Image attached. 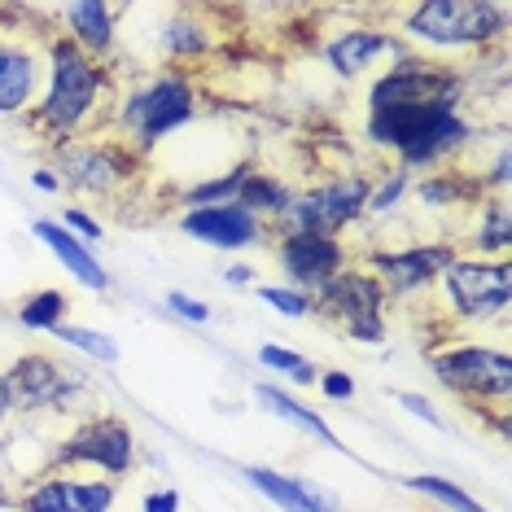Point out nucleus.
Wrapping results in <instances>:
<instances>
[{
  "mask_svg": "<svg viewBox=\"0 0 512 512\" xmlns=\"http://www.w3.org/2000/svg\"><path fill=\"white\" fill-rule=\"evenodd\" d=\"M289 193L281 180L276 176H267V171H246V180H241V189H237V197H232V202L241 206V211H250L254 219H276L289 206Z\"/></svg>",
  "mask_w": 512,
  "mask_h": 512,
  "instance_id": "4be33fe9",
  "label": "nucleus"
},
{
  "mask_svg": "<svg viewBox=\"0 0 512 512\" xmlns=\"http://www.w3.org/2000/svg\"><path fill=\"white\" fill-rule=\"evenodd\" d=\"M407 486H412L416 495H429V499H438V504H447L451 512H486L469 491H460V486H456V482H447V477L416 473V477H407Z\"/></svg>",
  "mask_w": 512,
  "mask_h": 512,
  "instance_id": "cd10ccee",
  "label": "nucleus"
},
{
  "mask_svg": "<svg viewBox=\"0 0 512 512\" xmlns=\"http://www.w3.org/2000/svg\"><path fill=\"white\" fill-rule=\"evenodd\" d=\"M368 189L372 180L364 171H351V176H337L320 189H307V193H294L289 206L272 219L276 237H289V232H316V237H337L364 215V202H368Z\"/></svg>",
  "mask_w": 512,
  "mask_h": 512,
  "instance_id": "423d86ee",
  "label": "nucleus"
},
{
  "mask_svg": "<svg viewBox=\"0 0 512 512\" xmlns=\"http://www.w3.org/2000/svg\"><path fill=\"white\" fill-rule=\"evenodd\" d=\"M320 390L329 394V399H355V377L351 372H324Z\"/></svg>",
  "mask_w": 512,
  "mask_h": 512,
  "instance_id": "f704fd0d",
  "label": "nucleus"
},
{
  "mask_svg": "<svg viewBox=\"0 0 512 512\" xmlns=\"http://www.w3.org/2000/svg\"><path fill=\"white\" fill-rule=\"evenodd\" d=\"M167 307L176 311V316H184L189 324H206V320H211V307H206V302H197V298H189V294H180V289H176V294H167Z\"/></svg>",
  "mask_w": 512,
  "mask_h": 512,
  "instance_id": "72a5a7b5",
  "label": "nucleus"
},
{
  "mask_svg": "<svg viewBox=\"0 0 512 512\" xmlns=\"http://www.w3.org/2000/svg\"><path fill=\"white\" fill-rule=\"evenodd\" d=\"M180 228L189 232V237L206 241V246H215V250H246V246H259V241L267 237L263 219H254L250 211H241L237 202L184 211L180 215Z\"/></svg>",
  "mask_w": 512,
  "mask_h": 512,
  "instance_id": "dca6fc26",
  "label": "nucleus"
},
{
  "mask_svg": "<svg viewBox=\"0 0 512 512\" xmlns=\"http://www.w3.org/2000/svg\"><path fill=\"white\" fill-rule=\"evenodd\" d=\"M464 106V79L460 71L429 57H399L368 92V127L364 136L377 149H399L425 123L456 114Z\"/></svg>",
  "mask_w": 512,
  "mask_h": 512,
  "instance_id": "f257e3e1",
  "label": "nucleus"
},
{
  "mask_svg": "<svg viewBox=\"0 0 512 512\" xmlns=\"http://www.w3.org/2000/svg\"><path fill=\"white\" fill-rule=\"evenodd\" d=\"M469 136H473V127L464 123V114H442V119L434 123H425L421 132H412L407 141L394 149V158H399V167L407 171H416V167H442L456 149L469 145Z\"/></svg>",
  "mask_w": 512,
  "mask_h": 512,
  "instance_id": "f3484780",
  "label": "nucleus"
},
{
  "mask_svg": "<svg viewBox=\"0 0 512 512\" xmlns=\"http://www.w3.org/2000/svg\"><path fill=\"white\" fill-rule=\"evenodd\" d=\"M442 298L451 302L456 320H504L508 298H512V263L508 259H456L438 276Z\"/></svg>",
  "mask_w": 512,
  "mask_h": 512,
  "instance_id": "0eeeda50",
  "label": "nucleus"
},
{
  "mask_svg": "<svg viewBox=\"0 0 512 512\" xmlns=\"http://www.w3.org/2000/svg\"><path fill=\"white\" fill-rule=\"evenodd\" d=\"M31 184H36L40 193H62V180H57V171H53V167H40L36 176H31Z\"/></svg>",
  "mask_w": 512,
  "mask_h": 512,
  "instance_id": "58836bf2",
  "label": "nucleus"
},
{
  "mask_svg": "<svg viewBox=\"0 0 512 512\" xmlns=\"http://www.w3.org/2000/svg\"><path fill=\"white\" fill-rule=\"evenodd\" d=\"M434 372L447 390H456L460 399H469L477 407L486 403H508L512 390V359L491 346H456L447 355H434Z\"/></svg>",
  "mask_w": 512,
  "mask_h": 512,
  "instance_id": "9d476101",
  "label": "nucleus"
},
{
  "mask_svg": "<svg viewBox=\"0 0 512 512\" xmlns=\"http://www.w3.org/2000/svg\"><path fill=\"white\" fill-rule=\"evenodd\" d=\"M114 499H119V482H110V477L49 469L31 482V491H22L18 508L22 512H110Z\"/></svg>",
  "mask_w": 512,
  "mask_h": 512,
  "instance_id": "f8f14e48",
  "label": "nucleus"
},
{
  "mask_svg": "<svg viewBox=\"0 0 512 512\" xmlns=\"http://www.w3.org/2000/svg\"><path fill=\"white\" fill-rule=\"evenodd\" d=\"M53 337L66 346H79V351L101 359V364H119V346H114L110 333H92V329H79V324H57Z\"/></svg>",
  "mask_w": 512,
  "mask_h": 512,
  "instance_id": "c756f323",
  "label": "nucleus"
},
{
  "mask_svg": "<svg viewBox=\"0 0 512 512\" xmlns=\"http://www.w3.org/2000/svg\"><path fill=\"white\" fill-rule=\"evenodd\" d=\"M259 298L267 302V307H276L281 316H311V294H298V289L289 285H259Z\"/></svg>",
  "mask_w": 512,
  "mask_h": 512,
  "instance_id": "473e14b6",
  "label": "nucleus"
},
{
  "mask_svg": "<svg viewBox=\"0 0 512 512\" xmlns=\"http://www.w3.org/2000/svg\"><path fill=\"white\" fill-rule=\"evenodd\" d=\"M14 416V399H9V386H5V372H0V425Z\"/></svg>",
  "mask_w": 512,
  "mask_h": 512,
  "instance_id": "ea45409f",
  "label": "nucleus"
},
{
  "mask_svg": "<svg viewBox=\"0 0 512 512\" xmlns=\"http://www.w3.org/2000/svg\"><path fill=\"white\" fill-rule=\"evenodd\" d=\"M399 403L407 407V412H416L425 425H434V429H442V416H438V407L429 403V399H421V394H399Z\"/></svg>",
  "mask_w": 512,
  "mask_h": 512,
  "instance_id": "e433bc0d",
  "label": "nucleus"
},
{
  "mask_svg": "<svg viewBox=\"0 0 512 512\" xmlns=\"http://www.w3.org/2000/svg\"><path fill=\"white\" fill-rule=\"evenodd\" d=\"M394 49H399V44H394L386 31L359 27V31H342L337 40L324 44V62H329L337 75H359V71H368L372 62H381V57L394 53Z\"/></svg>",
  "mask_w": 512,
  "mask_h": 512,
  "instance_id": "aec40b11",
  "label": "nucleus"
},
{
  "mask_svg": "<svg viewBox=\"0 0 512 512\" xmlns=\"http://www.w3.org/2000/svg\"><path fill=\"white\" fill-rule=\"evenodd\" d=\"M197 114V88L184 71H167L158 75L154 84L127 92L119 101V127H123V141L145 154L154 149L167 132H176Z\"/></svg>",
  "mask_w": 512,
  "mask_h": 512,
  "instance_id": "20e7f679",
  "label": "nucleus"
},
{
  "mask_svg": "<svg viewBox=\"0 0 512 512\" xmlns=\"http://www.w3.org/2000/svg\"><path fill=\"white\" fill-rule=\"evenodd\" d=\"M407 189H412V171H407V167H390L386 176H381V180L368 189L364 215H386V211H394V206L403 202Z\"/></svg>",
  "mask_w": 512,
  "mask_h": 512,
  "instance_id": "c85d7f7f",
  "label": "nucleus"
},
{
  "mask_svg": "<svg viewBox=\"0 0 512 512\" xmlns=\"http://www.w3.org/2000/svg\"><path fill=\"white\" fill-rule=\"evenodd\" d=\"M246 171H250V167H232L228 176L197 184V189L184 193V206H189V211H197V206H224V202H232V197H237V189H241V180H246Z\"/></svg>",
  "mask_w": 512,
  "mask_h": 512,
  "instance_id": "7c9ffc66",
  "label": "nucleus"
},
{
  "mask_svg": "<svg viewBox=\"0 0 512 512\" xmlns=\"http://www.w3.org/2000/svg\"><path fill=\"white\" fill-rule=\"evenodd\" d=\"M44 57H49V79H44V97L27 110V123L44 145L62 149L84 132L106 101H114V84L110 66L88 57L66 36L44 40Z\"/></svg>",
  "mask_w": 512,
  "mask_h": 512,
  "instance_id": "f03ea898",
  "label": "nucleus"
},
{
  "mask_svg": "<svg viewBox=\"0 0 512 512\" xmlns=\"http://www.w3.org/2000/svg\"><path fill=\"white\" fill-rule=\"evenodd\" d=\"M66 224L79 232V241H84V246H88V241H101V224H97L92 215L79 211V206H71V211H66Z\"/></svg>",
  "mask_w": 512,
  "mask_h": 512,
  "instance_id": "c9c22d12",
  "label": "nucleus"
},
{
  "mask_svg": "<svg viewBox=\"0 0 512 512\" xmlns=\"http://www.w3.org/2000/svg\"><path fill=\"white\" fill-rule=\"evenodd\" d=\"M460 259L456 241H425V246H403V250H372V276L386 285V298H412L438 285V276Z\"/></svg>",
  "mask_w": 512,
  "mask_h": 512,
  "instance_id": "9b49d317",
  "label": "nucleus"
},
{
  "mask_svg": "<svg viewBox=\"0 0 512 512\" xmlns=\"http://www.w3.org/2000/svg\"><path fill=\"white\" fill-rule=\"evenodd\" d=\"M386 307H390L386 285L364 267H342L329 285L311 294V316H324L346 337L368 346L386 342Z\"/></svg>",
  "mask_w": 512,
  "mask_h": 512,
  "instance_id": "39448f33",
  "label": "nucleus"
},
{
  "mask_svg": "<svg viewBox=\"0 0 512 512\" xmlns=\"http://www.w3.org/2000/svg\"><path fill=\"white\" fill-rule=\"evenodd\" d=\"M276 263H281L289 289L316 294L346 267V246L337 237H316V232H289L276 237Z\"/></svg>",
  "mask_w": 512,
  "mask_h": 512,
  "instance_id": "4468645a",
  "label": "nucleus"
},
{
  "mask_svg": "<svg viewBox=\"0 0 512 512\" xmlns=\"http://www.w3.org/2000/svg\"><path fill=\"white\" fill-rule=\"evenodd\" d=\"M36 237H40L44 246H49V250L57 254V259H62V267L75 276L79 285L97 289V294H106V289H110V272L97 263V254H92V250L84 246V241L75 237L71 228H62V224H49V219H40V224H36Z\"/></svg>",
  "mask_w": 512,
  "mask_h": 512,
  "instance_id": "6ab92c4d",
  "label": "nucleus"
},
{
  "mask_svg": "<svg viewBox=\"0 0 512 512\" xmlns=\"http://www.w3.org/2000/svg\"><path fill=\"white\" fill-rule=\"evenodd\" d=\"M162 49H167L176 62H184V57H202L206 49H211V36H206L202 22H193L189 14L171 18L167 31H162Z\"/></svg>",
  "mask_w": 512,
  "mask_h": 512,
  "instance_id": "bb28decb",
  "label": "nucleus"
},
{
  "mask_svg": "<svg viewBox=\"0 0 512 512\" xmlns=\"http://www.w3.org/2000/svg\"><path fill=\"white\" fill-rule=\"evenodd\" d=\"M254 399H259L263 407H272L276 416H285L289 425H298V429H307L311 438H320V442H329V447H342V438L333 434L329 425H324V416L320 412H311V407H302L298 399H289L285 390H272V386H254Z\"/></svg>",
  "mask_w": 512,
  "mask_h": 512,
  "instance_id": "b1692460",
  "label": "nucleus"
},
{
  "mask_svg": "<svg viewBox=\"0 0 512 512\" xmlns=\"http://www.w3.org/2000/svg\"><path fill=\"white\" fill-rule=\"evenodd\" d=\"M141 167L127 141H71L57 149V180L71 193H88V197H114L127 180Z\"/></svg>",
  "mask_w": 512,
  "mask_h": 512,
  "instance_id": "6e6552de",
  "label": "nucleus"
},
{
  "mask_svg": "<svg viewBox=\"0 0 512 512\" xmlns=\"http://www.w3.org/2000/svg\"><path fill=\"white\" fill-rule=\"evenodd\" d=\"M250 276H254L250 267H241V263H237V267H228V272H224V281H232V285H250Z\"/></svg>",
  "mask_w": 512,
  "mask_h": 512,
  "instance_id": "a19ab883",
  "label": "nucleus"
},
{
  "mask_svg": "<svg viewBox=\"0 0 512 512\" xmlns=\"http://www.w3.org/2000/svg\"><path fill=\"white\" fill-rule=\"evenodd\" d=\"M71 311V298L62 294V289H40V294H27L18 302V324H27V329H57L62 324V316Z\"/></svg>",
  "mask_w": 512,
  "mask_h": 512,
  "instance_id": "a878e982",
  "label": "nucleus"
},
{
  "mask_svg": "<svg viewBox=\"0 0 512 512\" xmlns=\"http://www.w3.org/2000/svg\"><path fill=\"white\" fill-rule=\"evenodd\" d=\"M250 486H259V495H267L272 504H281L285 512H333V499L311 491V486L294 482L285 473H272V469H246Z\"/></svg>",
  "mask_w": 512,
  "mask_h": 512,
  "instance_id": "412c9836",
  "label": "nucleus"
},
{
  "mask_svg": "<svg viewBox=\"0 0 512 512\" xmlns=\"http://www.w3.org/2000/svg\"><path fill=\"white\" fill-rule=\"evenodd\" d=\"M44 79H49V57L40 44L0 36V119H14L36 106Z\"/></svg>",
  "mask_w": 512,
  "mask_h": 512,
  "instance_id": "2eb2a0df",
  "label": "nucleus"
},
{
  "mask_svg": "<svg viewBox=\"0 0 512 512\" xmlns=\"http://www.w3.org/2000/svg\"><path fill=\"white\" fill-rule=\"evenodd\" d=\"M421 202L425 206H464V202H473V197H482V180H464L460 171H438V176H429L421 180Z\"/></svg>",
  "mask_w": 512,
  "mask_h": 512,
  "instance_id": "393cba45",
  "label": "nucleus"
},
{
  "mask_svg": "<svg viewBox=\"0 0 512 512\" xmlns=\"http://www.w3.org/2000/svg\"><path fill=\"white\" fill-rule=\"evenodd\" d=\"M49 469H88L119 482L136 469V438L119 416H88L66 442H57Z\"/></svg>",
  "mask_w": 512,
  "mask_h": 512,
  "instance_id": "1a4fd4ad",
  "label": "nucleus"
},
{
  "mask_svg": "<svg viewBox=\"0 0 512 512\" xmlns=\"http://www.w3.org/2000/svg\"><path fill=\"white\" fill-rule=\"evenodd\" d=\"M469 246L477 250V259H486V254H495V259H508V246H512V211H508V197L482 202V224H477Z\"/></svg>",
  "mask_w": 512,
  "mask_h": 512,
  "instance_id": "5701e85b",
  "label": "nucleus"
},
{
  "mask_svg": "<svg viewBox=\"0 0 512 512\" xmlns=\"http://www.w3.org/2000/svg\"><path fill=\"white\" fill-rule=\"evenodd\" d=\"M259 364L285 372V377H294V381H320L316 364H311V359H302V355H294V351H285V346H263Z\"/></svg>",
  "mask_w": 512,
  "mask_h": 512,
  "instance_id": "2f4dec72",
  "label": "nucleus"
},
{
  "mask_svg": "<svg viewBox=\"0 0 512 512\" xmlns=\"http://www.w3.org/2000/svg\"><path fill=\"white\" fill-rule=\"evenodd\" d=\"M66 18V40H75L88 57H106L114 49V18H119V5H101V0H79V5H62Z\"/></svg>",
  "mask_w": 512,
  "mask_h": 512,
  "instance_id": "a211bd4d",
  "label": "nucleus"
},
{
  "mask_svg": "<svg viewBox=\"0 0 512 512\" xmlns=\"http://www.w3.org/2000/svg\"><path fill=\"white\" fill-rule=\"evenodd\" d=\"M508 31V5L495 0H425L407 9L403 36L434 44V49H486L491 40H504Z\"/></svg>",
  "mask_w": 512,
  "mask_h": 512,
  "instance_id": "7ed1b4c3",
  "label": "nucleus"
},
{
  "mask_svg": "<svg viewBox=\"0 0 512 512\" xmlns=\"http://www.w3.org/2000/svg\"><path fill=\"white\" fill-rule=\"evenodd\" d=\"M5 386H9V399H14V412H49V407L53 412H66L75 394L84 390L49 355H18L5 368Z\"/></svg>",
  "mask_w": 512,
  "mask_h": 512,
  "instance_id": "ddd939ff",
  "label": "nucleus"
},
{
  "mask_svg": "<svg viewBox=\"0 0 512 512\" xmlns=\"http://www.w3.org/2000/svg\"><path fill=\"white\" fill-rule=\"evenodd\" d=\"M0 504H18V499H9V491H0Z\"/></svg>",
  "mask_w": 512,
  "mask_h": 512,
  "instance_id": "79ce46f5",
  "label": "nucleus"
},
{
  "mask_svg": "<svg viewBox=\"0 0 512 512\" xmlns=\"http://www.w3.org/2000/svg\"><path fill=\"white\" fill-rule=\"evenodd\" d=\"M145 512H180V495L176 491H154V495H145Z\"/></svg>",
  "mask_w": 512,
  "mask_h": 512,
  "instance_id": "4c0bfd02",
  "label": "nucleus"
}]
</instances>
